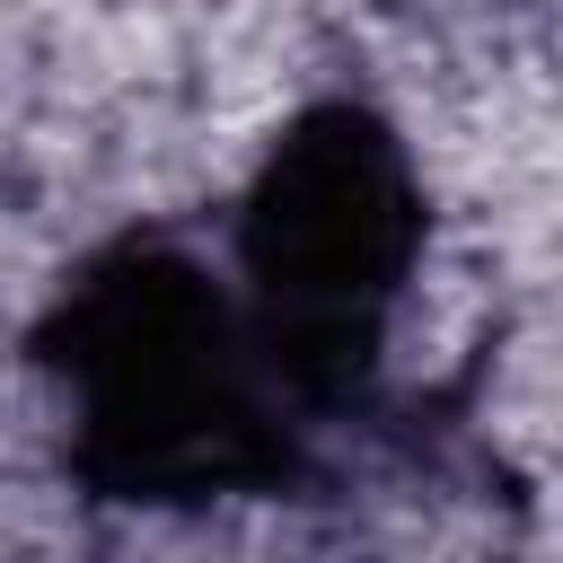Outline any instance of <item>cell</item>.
<instances>
[{"instance_id":"obj_2","label":"cell","mask_w":563,"mask_h":563,"mask_svg":"<svg viewBox=\"0 0 563 563\" xmlns=\"http://www.w3.org/2000/svg\"><path fill=\"white\" fill-rule=\"evenodd\" d=\"M422 255V185L405 141L334 97L308 106L255 167L238 211V299L290 405H352Z\"/></svg>"},{"instance_id":"obj_1","label":"cell","mask_w":563,"mask_h":563,"mask_svg":"<svg viewBox=\"0 0 563 563\" xmlns=\"http://www.w3.org/2000/svg\"><path fill=\"white\" fill-rule=\"evenodd\" d=\"M35 343L70 413V475L88 493L176 510L290 484L299 440L282 431V378L246 299H229L185 246L123 238L88 255Z\"/></svg>"}]
</instances>
